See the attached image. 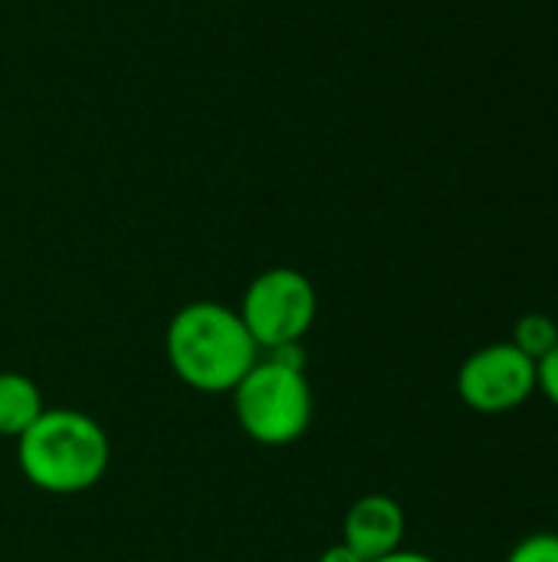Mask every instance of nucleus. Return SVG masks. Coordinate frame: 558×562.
<instances>
[{
  "mask_svg": "<svg viewBox=\"0 0 558 562\" xmlns=\"http://www.w3.org/2000/svg\"><path fill=\"white\" fill-rule=\"evenodd\" d=\"M523 356H529L533 362H539L543 356H549L558 342V326L553 316L546 313H526L516 326H513V339H510Z\"/></svg>",
  "mask_w": 558,
  "mask_h": 562,
  "instance_id": "nucleus-8",
  "label": "nucleus"
},
{
  "mask_svg": "<svg viewBox=\"0 0 558 562\" xmlns=\"http://www.w3.org/2000/svg\"><path fill=\"white\" fill-rule=\"evenodd\" d=\"M536 392H543L558 408V342L549 356L536 362Z\"/></svg>",
  "mask_w": 558,
  "mask_h": 562,
  "instance_id": "nucleus-10",
  "label": "nucleus"
},
{
  "mask_svg": "<svg viewBox=\"0 0 558 562\" xmlns=\"http://www.w3.org/2000/svg\"><path fill=\"white\" fill-rule=\"evenodd\" d=\"M296 352V346L270 352V359L257 362L234 389L237 422L257 445H293L312 425V389Z\"/></svg>",
  "mask_w": 558,
  "mask_h": 562,
  "instance_id": "nucleus-3",
  "label": "nucleus"
},
{
  "mask_svg": "<svg viewBox=\"0 0 558 562\" xmlns=\"http://www.w3.org/2000/svg\"><path fill=\"white\" fill-rule=\"evenodd\" d=\"M109 435L102 425L72 408L43 412L16 438V464L23 477L46 494H82L109 471Z\"/></svg>",
  "mask_w": 558,
  "mask_h": 562,
  "instance_id": "nucleus-2",
  "label": "nucleus"
},
{
  "mask_svg": "<svg viewBox=\"0 0 558 562\" xmlns=\"http://www.w3.org/2000/svg\"><path fill=\"white\" fill-rule=\"evenodd\" d=\"M43 395L33 379L20 372H0V435L20 438L39 415H43Z\"/></svg>",
  "mask_w": 558,
  "mask_h": 562,
  "instance_id": "nucleus-7",
  "label": "nucleus"
},
{
  "mask_svg": "<svg viewBox=\"0 0 558 562\" xmlns=\"http://www.w3.org/2000/svg\"><path fill=\"white\" fill-rule=\"evenodd\" d=\"M372 562H437V560H431L428 553H414V550H395V553L378 557V560H372Z\"/></svg>",
  "mask_w": 558,
  "mask_h": 562,
  "instance_id": "nucleus-12",
  "label": "nucleus"
},
{
  "mask_svg": "<svg viewBox=\"0 0 558 562\" xmlns=\"http://www.w3.org/2000/svg\"><path fill=\"white\" fill-rule=\"evenodd\" d=\"M227 3H237V0H227Z\"/></svg>",
  "mask_w": 558,
  "mask_h": 562,
  "instance_id": "nucleus-13",
  "label": "nucleus"
},
{
  "mask_svg": "<svg viewBox=\"0 0 558 562\" xmlns=\"http://www.w3.org/2000/svg\"><path fill=\"white\" fill-rule=\"evenodd\" d=\"M319 562H365L355 550H349L345 543H335V547H329L322 557H319Z\"/></svg>",
  "mask_w": 558,
  "mask_h": 562,
  "instance_id": "nucleus-11",
  "label": "nucleus"
},
{
  "mask_svg": "<svg viewBox=\"0 0 558 562\" xmlns=\"http://www.w3.org/2000/svg\"><path fill=\"white\" fill-rule=\"evenodd\" d=\"M164 349L174 375L207 395L234 392L260 362V346L240 313L214 300L181 306L168 323Z\"/></svg>",
  "mask_w": 558,
  "mask_h": 562,
  "instance_id": "nucleus-1",
  "label": "nucleus"
},
{
  "mask_svg": "<svg viewBox=\"0 0 558 562\" xmlns=\"http://www.w3.org/2000/svg\"><path fill=\"white\" fill-rule=\"evenodd\" d=\"M405 527H408V520H405V510H401V504L395 497L365 494L345 514L342 543L349 550H355L365 562H372L401 550Z\"/></svg>",
  "mask_w": 558,
  "mask_h": 562,
  "instance_id": "nucleus-6",
  "label": "nucleus"
},
{
  "mask_svg": "<svg viewBox=\"0 0 558 562\" xmlns=\"http://www.w3.org/2000/svg\"><path fill=\"white\" fill-rule=\"evenodd\" d=\"M506 562H558V533H529L510 550Z\"/></svg>",
  "mask_w": 558,
  "mask_h": 562,
  "instance_id": "nucleus-9",
  "label": "nucleus"
},
{
  "mask_svg": "<svg viewBox=\"0 0 558 562\" xmlns=\"http://www.w3.org/2000/svg\"><path fill=\"white\" fill-rule=\"evenodd\" d=\"M237 313L253 342L266 352H276L299 346V339L312 329L319 296L306 273L293 267H270L250 280Z\"/></svg>",
  "mask_w": 558,
  "mask_h": 562,
  "instance_id": "nucleus-4",
  "label": "nucleus"
},
{
  "mask_svg": "<svg viewBox=\"0 0 558 562\" xmlns=\"http://www.w3.org/2000/svg\"><path fill=\"white\" fill-rule=\"evenodd\" d=\"M457 395L477 415H510L536 395V362L513 342L480 346L457 372Z\"/></svg>",
  "mask_w": 558,
  "mask_h": 562,
  "instance_id": "nucleus-5",
  "label": "nucleus"
}]
</instances>
